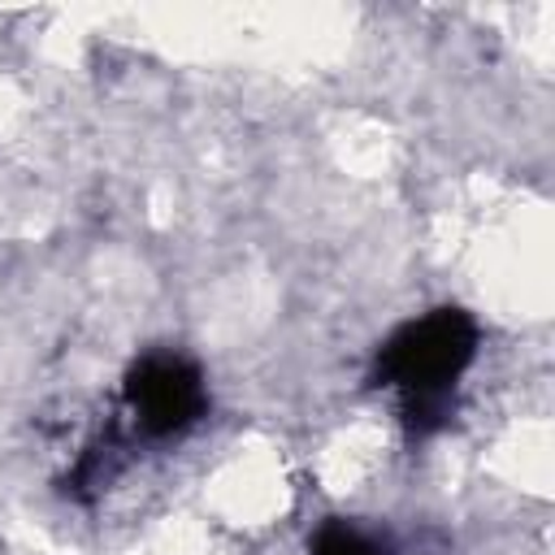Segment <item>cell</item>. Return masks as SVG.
Masks as SVG:
<instances>
[{
  "label": "cell",
  "instance_id": "cell-3",
  "mask_svg": "<svg viewBox=\"0 0 555 555\" xmlns=\"http://www.w3.org/2000/svg\"><path fill=\"white\" fill-rule=\"evenodd\" d=\"M308 555H390V551L382 546L377 533H369V529H360L351 520H325L312 533Z\"/></svg>",
  "mask_w": 555,
  "mask_h": 555
},
{
  "label": "cell",
  "instance_id": "cell-2",
  "mask_svg": "<svg viewBox=\"0 0 555 555\" xmlns=\"http://www.w3.org/2000/svg\"><path fill=\"white\" fill-rule=\"evenodd\" d=\"M126 408L134 416V429L147 438L182 434L208 408L204 373L186 356H143L126 377Z\"/></svg>",
  "mask_w": 555,
  "mask_h": 555
},
{
  "label": "cell",
  "instance_id": "cell-1",
  "mask_svg": "<svg viewBox=\"0 0 555 555\" xmlns=\"http://www.w3.org/2000/svg\"><path fill=\"white\" fill-rule=\"evenodd\" d=\"M477 356V325L460 308H434L403 321L377 351V382L403 399V416L416 434L442 425L455 382Z\"/></svg>",
  "mask_w": 555,
  "mask_h": 555
}]
</instances>
